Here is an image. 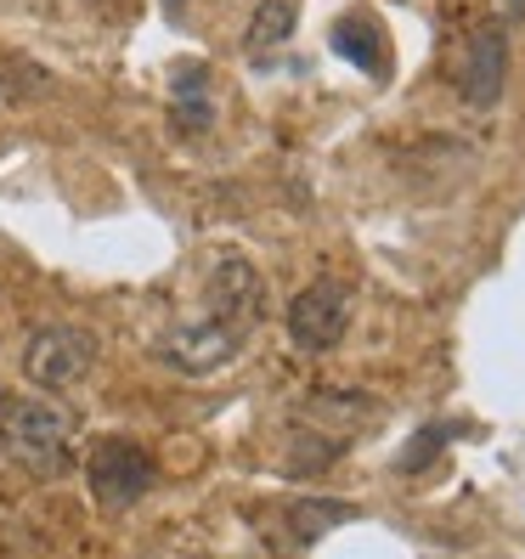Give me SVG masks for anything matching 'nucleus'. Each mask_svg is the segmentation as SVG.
<instances>
[{"mask_svg":"<svg viewBox=\"0 0 525 559\" xmlns=\"http://www.w3.org/2000/svg\"><path fill=\"white\" fill-rule=\"evenodd\" d=\"M327 46H334V57L356 62L362 74H384V62H390L379 23L362 17V12H356V17H339V23H334V35H327Z\"/></svg>","mask_w":525,"mask_h":559,"instance_id":"6e6552de","label":"nucleus"},{"mask_svg":"<svg viewBox=\"0 0 525 559\" xmlns=\"http://www.w3.org/2000/svg\"><path fill=\"white\" fill-rule=\"evenodd\" d=\"M503 80H509V28L491 17V23H480L475 35H469V46H464V74H457V85H464V103H469V108H498Z\"/></svg>","mask_w":525,"mask_h":559,"instance_id":"423d86ee","label":"nucleus"},{"mask_svg":"<svg viewBox=\"0 0 525 559\" xmlns=\"http://www.w3.org/2000/svg\"><path fill=\"white\" fill-rule=\"evenodd\" d=\"M170 7H181V0H170Z\"/></svg>","mask_w":525,"mask_h":559,"instance_id":"2eb2a0df","label":"nucleus"},{"mask_svg":"<svg viewBox=\"0 0 525 559\" xmlns=\"http://www.w3.org/2000/svg\"><path fill=\"white\" fill-rule=\"evenodd\" d=\"M446 441H452V424H430V430H418V441L396 457V469H407V475H413V469H430V457H435Z\"/></svg>","mask_w":525,"mask_h":559,"instance_id":"f8f14e48","label":"nucleus"},{"mask_svg":"<svg viewBox=\"0 0 525 559\" xmlns=\"http://www.w3.org/2000/svg\"><path fill=\"white\" fill-rule=\"evenodd\" d=\"M204 300H210V311H204V317L232 322V328H243V334H254L260 311H266V277H260L243 254L226 249V254L215 260V272H210Z\"/></svg>","mask_w":525,"mask_h":559,"instance_id":"39448f33","label":"nucleus"},{"mask_svg":"<svg viewBox=\"0 0 525 559\" xmlns=\"http://www.w3.org/2000/svg\"><path fill=\"white\" fill-rule=\"evenodd\" d=\"M35 91H46V74H35V69H23V74L0 69V108H12V103H23V96H35Z\"/></svg>","mask_w":525,"mask_h":559,"instance_id":"ddd939ff","label":"nucleus"},{"mask_svg":"<svg viewBox=\"0 0 525 559\" xmlns=\"http://www.w3.org/2000/svg\"><path fill=\"white\" fill-rule=\"evenodd\" d=\"M96 368V340L85 334V328H35L23 345V379L35 390H69L80 384L85 373Z\"/></svg>","mask_w":525,"mask_h":559,"instance_id":"f03ea898","label":"nucleus"},{"mask_svg":"<svg viewBox=\"0 0 525 559\" xmlns=\"http://www.w3.org/2000/svg\"><path fill=\"white\" fill-rule=\"evenodd\" d=\"M288 520H294V532L311 543V537L334 532V525H345V520H362V509L339 503V498H300V503H288Z\"/></svg>","mask_w":525,"mask_h":559,"instance_id":"9b49d317","label":"nucleus"},{"mask_svg":"<svg viewBox=\"0 0 525 559\" xmlns=\"http://www.w3.org/2000/svg\"><path fill=\"white\" fill-rule=\"evenodd\" d=\"M288 340L300 350H334L350 328V288L322 277V283H306L300 294L288 300Z\"/></svg>","mask_w":525,"mask_h":559,"instance_id":"20e7f679","label":"nucleus"},{"mask_svg":"<svg viewBox=\"0 0 525 559\" xmlns=\"http://www.w3.org/2000/svg\"><path fill=\"white\" fill-rule=\"evenodd\" d=\"M176 119H181V130H210L215 124L210 69H204V62H181V69H176Z\"/></svg>","mask_w":525,"mask_h":559,"instance_id":"1a4fd4ad","label":"nucleus"},{"mask_svg":"<svg viewBox=\"0 0 525 559\" xmlns=\"http://www.w3.org/2000/svg\"><path fill=\"white\" fill-rule=\"evenodd\" d=\"M91 491H96V503H108V509H130V503H142L158 469H153V457L130 441V436H103L91 447Z\"/></svg>","mask_w":525,"mask_h":559,"instance_id":"7ed1b4c3","label":"nucleus"},{"mask_svg":"<svg viewBox=\"0 0 525 559\" xmlns=\"http://www.w3.org/2000/svg\"><path fill=\"white\" fill-rule=\"evenodd\" d=\"M243 340H249L243 328H232V322H215V317H199V322L176 328V334H170V345H164V356H170L181 373L204 379V373L226 368V361H238Z\"/></svg>","mask_w":525,"mask_h":559,"instance_id":"0eeeda50","label":"nucleus"},{"mask_svg":"<svg viewBox=\"0 0 525 559\" xmlns=\"http://www.w3.org/2000/svg\"><path fill=\"white\" fill-rule=\"evenodd\" d=\"M0 447L28 475H62L74 457V418L51 396H7L0 402Z\"/></svg>","mask_w":525,"mask_h":559,"instance_id":"f257e3e1","label":"nucleus"},{"mask_svg":"<svg viewBox=\"0 0 525 559\" xmlns=\"http://www.w3.org/2000/svg\"><path fill=\"white\" fill-rule=\"evenodd\" d=\"M300 23V0H260L254 17H249V51H272L294 35Z\"/></svg>","mask_w":525,"mask_h":559,"instance_id":"9d476101","label":"nucleus"},{"mask_svg":"<svg viewBox=\"0 0 525 559\" xmlns=\"http://www.w3.org/2000/svg\"><path fill=\"white\" fill-rule=\"evenodd\" d=\"M509 12H514V17H520V12H525V0H509Z\"/></svg>","mask_w":525,"mask_h":559,"instance_id":"4468645a","label":"nucleus"}]
</instances>
